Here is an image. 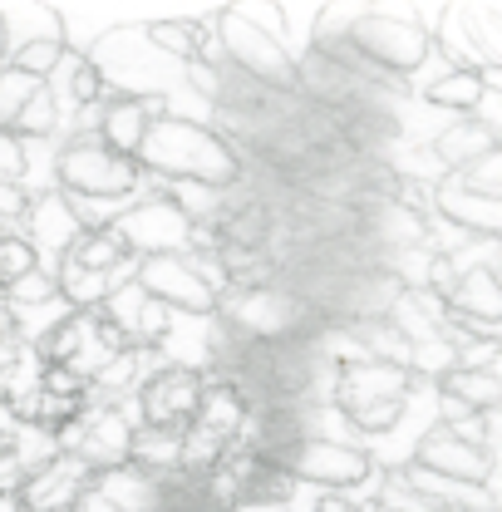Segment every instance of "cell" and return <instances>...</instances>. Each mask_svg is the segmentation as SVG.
<instances>
[{
	"instance_id": "8",
	"label": "cell",
	"mask_w": 502,
	"mask_h": 512,
	"mask_svg": "<svg viewBox=\"0 0 502 512\" xmlns=\"http://www.w3.org/2000/svg\"><path fill=\"white\" fill-rule=\"evenodd\" d=\"M133 281H138V291L148 301H158L173 316H192V320L217 316V291L197 276V266L188 256H143Z\"/></svg>"
},
{
	"instance_id": "17",
	"label": "cell",
	"mask_w": 502,
	"mask_h": 512,
	"mask_svg": "<svg viewBox=\"0 0 502 512\" xmlns=\"http://www.w3.org/2000/svg\"><path fill=\"white\" fill-rule=\"evenodd\" d=\"M493 148H498V133L473 124V119H453V124H443L439 133H429V158L439 163L443 173H458V168H468L473 158H483V153H493Z\"/></svg>"
},
{
	"instance_id": "31",
	"label": "cell",
	"mask_w": 502,
	"mask_h": 512,
	"mask_svg": "<svg viewBox=\"0 0 502 512\" xmlns=\"http://www.w3.org/2000/svg\"><path fill=\"white\" fill-rule=\"evenodd\" d=\"M0 512H20L15 508V498H0Z\"/></svg>"
},
{
	"instance_id": "3",
	"label": "cell",
	"mask_w": 502,
	"mask_h": 512,
	"mask_svg": "<svg viewBox=\"0 0 502 512\" xmlns=\"http://www.w3.org/2000/svg\"><path fill=\"white\" fill-rule=\"evenodd\" d=\"M271 463H281L301 488L315 493H350V488H370L375 483V453L360 444H335V439H301V444L266 453Z\"/></svg>"
},
{
	"instance_id": "11",
	"label": "cell",
	"mask_w": 502,
	"mask_h": 512,
	"mask_svg": "<svg viewBox=\"0 0 502 512\" xmlns=\"http://www.w3.org/2000/svg\"><path fill=\"white\" fill-rule=\"evenodd\" d=\"M414 468H424V473H439V478H453V483H478V488H493V468H498V453H488V448H473V444H458V439H448L439 424L419 439L414 448V458H409Z\"/></svg>"
},
{
	"instance_id": "27",
	"label": "cell",
	"mask_w": 502,
	"mask_h": 512,
	"mask_svg": "<svg viewBox=\"0 0 502 512\" xmlns=\"http://www.w3.org/2000/svg\"><path fill=\"white\" fill-rule=\"evenodd\" d=\"M40 261L30 252V242L20 237V232H0V291L10 286V281H20V276H30Z\"/></svg>"
},
{
	"instance_id": "23",
	"label": "cell",
	"mask_w": 502,
	"mask_h": 512,
	"mask_svg": "<svg viewBox=\"0 0 502 512\" xmlns=\"http://www.w3.org/2000/svg\"><path fill=\"white\" fill-rule=\"evenodd\" d=\"M448 178H453L463 192H473V197L502 202V148L483 153V158H473L468 168H458V173H448Z\"/></svg>"
},
{
	"instance_id": "1",
	"label": "cell",
	"mask_w": 502,
	"mask_h": 512,
	"mask_svg": "<svg viewBox=\"0 0 502 512\" xmlns=\"http://www.w3.org/2000/svg\"><path fill=\"white\" fill-rule=\"evenodd\" d=\"M133 163L153 183H202V188H237L242 183L237 153L202 119H183V114L153 119L138 153H133Z\"/></svg>"
},
{
	"instance_id": "4",
	"label": "cell",
	"mask_w": 502,
	"mask_h": 512,
	"mask_svg": "<svg viewBox=\"0 0 502 512\" xmlns=\"http://www.w3.org/2000/svg\"><path fill=\"white\" fill-rule=\"evenodd\" d=\"M119 350H124V335L99 316V311H69V316L35 345L40 365H60L69 375H79L84 384L99 380Z\"/></svg>"
},
{
	"instance_id": "2",
	"label": "cell",
	"mask_w": 502,
	"mask_h": 512,
	"mask_svg": "<svg viewBox=\"0 0 502 512\" xmlns=\"http://www.w3.org/2000/svg\"><path fill=\"white\" fill-rule=\"evenodd\" d=\"M50 188L64 192V197H109V202H133L148 188V173L133 163V158H119L109 148H99L94 138H79V143H60L55 153V168H50Z\"/></svg>"
},
{
	"instance_id": "5",
	"label": "cell",
	"mask_w": 502,
	"mask_h": 512,
	"mask_svg": "<svg viewBox=\"0 0 502 512\" xmlns=\"http://www.w3.org/2000/svg\"><path fill=\"white\" fill-rule=\"evenodd\" d=\"M350 45L365 55V60L384 69V74H414L424 60H434V40H429V25H419L414 15H399V10H360L355 25H350Z\"/></svg>"
},
{
	"instance_id": "20",
	"label": "cell",
	"mask_w": 502,
	"mask_h": 512,
	"mask_svg": "<svg viewBox=\"0 0 502 512\" xmlns=\"http://www.w3.org/2000/svg\"><path fill=\"white\" fill-rule=\"evenodd\" d=\"M443 399L463 404L468 414H498L502 404V370H448L439 384Z\"/></svg>"
},
{
	"instance_id": "9",
	"label": "cell",
	"mask_w": 502,
	"mask_h": 512,
	"mask_svg": "<svg viewBox=\"0 0 502 512\" xmlns=\"http://www.w3.org/2000/svg\"><path fill=\"white\" fill-rule=\"evenodd\" d=\"M409 394H414V375L394 370V365H379V360L335 365L330 389H325L335 414H355V409H370V404H409Z\"/></svg>"
},
{
	"instance_id": "21",
	"label": "cell",
	"mask_w": 502,
	"mask_h": 512,
	"mask_svg": "<svg viewBox=\"0 0 502 512\" xmlns=\"http://www.w3.org/2000/svg\"><path fill=\"white\" fill-rule=\"evenodd\" d=\"M0 25H5V45H35V40H64V20L55 5H0Z\"/></svg>"
},
{
	"instance_id": "32",
	"label": "cell",
	"mask_w": 502,
	"mask_h": 512,
	"mask_svg": "<svg viewBox=\"0 0 502 512\" xmlns=\"http://www.w3.org/2000/svg\"><path fill=\"white\" fill-rule=\"evenodd\" d=\"M158 512H168V508H158Z\"/></svg>"
},
{
	"instance_id": "30",
	"label": "cell",
	"mask_w": 502,
	"mask_h": 512,
	"mask_svg": "<svg viewBox=\"0 0 502 512\" xmlns=\"http://www.w3.org/2000/svg\"><path fill=\"white\" fill-rule=\"evenodd\" d=\"M40 394H60V399H89V384L69 375L60 365H40Z\"/></svg>"
},
{
	"instance_id": "24",
	"label": "cell",
	"mask_w": 502,
	"mask_h": 512,
	"mask_svg": "<svg viewBox=\"0 0 502 512\" xmlns=\"http://www.w3.org/2000/svg\"><path fill=\"white\" fill-rule=\"evenodd\" d=\"M40 94V79L20 74L15 64H0V128H15L20 109Z\"/></svg>"
},
{
	"instance_id": "19",
	"label": "cell",
	"mask_w": 502,
	"mask_h": 512,
	"mask_svg": "<svg viewBox=\"0 0 502 512\" xmlns=\"http://www.w3.org/2000/svg\"><path fill=\"white\" fill-rule=\"evenodd\" d=\"M488 94H498V89H488L483 74H473V69H443L439 79L424 89V104L448 114V119H473Z\"/></svg>"
},
{
	"instance_id": "28",
	"label": "cell",
	"mask_w": 502,
	"mask_h": 512,
	"mask_svg": "<svg viewBox=\"0 0 502 512\" xmlns=\"http://www.w3.org/2000/svg\"><path fill=\"white\" fill-rule=\"evenodd\" d=\"M0 183L30 188V153H25V138L10 128H0Z\"/></svg>"
},
{
	"instance_id": "15",
	"label": "cell",
	"mask_w": 502,
	"mask_h": 512,
	"mask_svg": "<svg viewBox=\"0 0 502 512\" xmlns=\"http://www.w3.org/2000/svg\"><path fill=\"white\" fill-rule=\"evenodd\" d=\"M434 217L448 222L453 232H463V237H478V242H498L502 232V202L473 197V192L458 188L453 178H443L434 188Z\"/></svg>"
},
{
	"instance_id": "22",
	"label": "cell",
	"mask_w": 502,
	"mask_h": 512,
	"mask_svg": "<svg viewBox=\"0 0 502 512\" xmlns=\"http://www.w3.org/2000/svg\"><path fill=\"white\" fill-rule=\"evenodd\" d=\"M64 261L79 266V271H119V266L138 261V256H128V247L114 237V227H104V232H79L74 247L64 252Z\"/></svg>"
},
{
	"instance_id": "13",
	"label": "cell",
	"mask_w": 502,
	"mask_h": 512,
	"mask_svg": "<svg viewBox=\"0 0 502 512\" xmlns=\"http://www.w3.org/2000/svg\"><path fill=\"white\" fill-rule=\"evenodd\" d=\"M163 114H168V99H119V94H109L99 104V119H94V143L119 153V158H133L148 124L163 119Z\"/></svg>"
},
{
	"instance_id": "7",
	"label": "cell",
	"mask_w": 502,
	"mask_h": 512,
	"mask_svg": "<svg viewBox=\"0 0 502 512\" xmlns=\"http://www.w3.org/2000/svg\"><path fill=\"white\" fill-rule=\"evenodd\" d=\"M114 237L128 247V256H188L192 242V222L163 197V192H143L133 197L119 222H114Z\"/></svg>"
},
{
	"instance_id": "12",
	"label": "cell",
	"mask_w": 502,
	"mask_h": 512,
	"mask_svg": "<svg viewBox=\"0 0 502 512\" xmlns=\"http://www.w3.org/2000/svg\"><path fill=\"white\" fill-rule=\"evenodd\" d=\"M20 227H25L20 237L30 242V252H35V261H40V271L55 276V266H60L64 252H69L74 237H79V222L69 217L64 192H35V197H30V212H25Z\"/></svg>"
},
{
	"instance_id": "14",
	"label": "cell",
	"mask_w": 502,
	"mask_h": 512,
	"mask_svg": "<svg viewBox=\"0 0 502 512\" xmlns=\"http://www.w3.org/2000/svg\"><path fill=\"white\" fill-rule=\"evenodd\" d=\"M84 483H89V468L60 453V458L40 463L35 473H25V483H20V493H15V508L20 512H69L74 498L84 493Z\"/></svg>"
},
{
	"instance_id": "25",
	"label": "cell",
	"mask_w": 502,
	"mask_h": 512,
	"mask_svg": "<svg viewBox=\"0 0 502 512\" xmlns=\"http://www.w3.org/2000/svg\"><path fill=\"white\" fill-rule=\"evenodd\" d=\"M0 301L10 306V311H25V306H45V301H60V286H55V276L50 271H30V276H20V281H10L5 291H0Z\"/></svg>"
},
{
	"instance_id": "6",
	"label": "cell",
	"mask_w": 502,
	"mask_h": 512,
	"mask_svg": "<svg viewBox=\"0 0 502 512\" xmlns=\"http://www.w3.org/2000/svg\"><path fill=\"white\" fill-rule=\"evenodd\" d=\"M212 30H217L222 60L232 64V69H242L247 79L276 89V94H296V64L286 60V50H281L266 30H256L237 5L212 10Z\"/></svg>"
},
{
	"instance_id": "10",
	"label": "cell",
	"mask_w": 502,
	"mask_h": 512,
	"mask_svg": "<svg viewBox=\"0 0 502 512\" xmlns=\"http://www.w3.org/2000/svg\"><path fill=\"white\" fill-rule=\"evenodd\" d=\"M202 399V375L183 370V365H163L153 380L133 394V409H138V429H163V434H183L192 424V409Z\"/></svg>"
},
{
	"instance_id": "18",
	"label": "cell",
	"mask_w": 502,
	"mask_h": 512,
	"mask_svg": "<svg viewBox=\"0 0 502 512\" xmlns=\"http://www.w3.org/2000/svg\"><path fill=\"white\" fill-rule=\"evenodd\" d=\"M89 488H94L99 498H109L119 512H158V478L138 473L133 463L89 473Z\"/></svg>"
},
{
	"instance_id": "26",
	"label": "cell",
	"mask_w": 502,
	"mask_h": 512,
	"mask_svg": "<svg viewBox=\"0 0 502 512\" xmlns=\"http://www.w3.org/2000/svg\"><path fill=\"white\" fill-rule=\"evenodd\" d=\"M69 50V40H35V45H20V50H10V60L5 64H15L20 74H30V79H50V69L60 64V55Z\"/></svg>"
},
{
	"instance_id": "16",
	"label": "cell",
	"mask_w": 502,
	"mask_h": 512,
	"mask_svg": "<svg viewBox=\"0 0 502 512\" xmlns=\"http://www.w3.org/2000/svg\"><path fill=\"white\" fill-rule=\"evenodd\" d=\"M448 316H468V320H488V325H502V281L498 266H463L453 296L443 301Z\"/></svg>"
},
{
	"instance_id": "29",
	"label": "cell",
	"mask_w": 502,
	"mask_h": 512,
	"mask_svg": "<svg viewBox=\"0 0 502 512\" xmlns=\"http://www.w3.org/2000/svg\"><path fill=\"white\" fill-rule=\"evenodd\" d=\"M453 370H502V340H463V345H453Z\"/></svg>"
}]
</instances>
